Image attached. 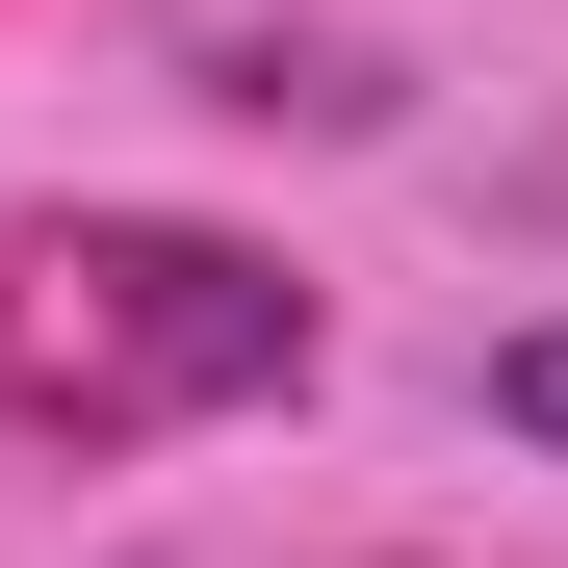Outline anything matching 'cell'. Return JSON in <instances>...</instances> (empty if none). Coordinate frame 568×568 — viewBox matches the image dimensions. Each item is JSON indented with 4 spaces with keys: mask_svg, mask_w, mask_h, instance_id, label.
<instances>
[{
    "mask_svg": "<svg viewBox=\"0 0 568 568\" xmlns=\"http://www.w3.org/2000/svg\"><path fill=\"white\" fill-rule=\"evenodd\" d=\"M0 388L52 439H181V414H258L311 388V284L258 233H181V207H78L0 258Z\"/></svg>",
    "mask_w": 568,
    "mask_h": 568,
    "instance_id": "1",
    "label": "cell"
},
{
    "mask_svg": "<svg viewBox=\"0 0 568 568\" xmlns=\"http://www.w3.org/2000/svg\"><path fill=\"white\" fill-rule=\"evenodd\" d=\"M491 439H542V465H568V311H542V336H491Z\"/></svg>",
    "mask_w": 568,
    "mask_h": 568,
    "instance_id": "2",
    "label": "cell"
},
{
    "mask_svg": "<svg viewBox=\"0 0 568 568\" xmlns=\"http://www.w3.org/2000/svg\"><path fill=\"white\" fill-rule=\"evenodd\" d=\"M517 233H568V130H542V155H517Z\"/></svg>",
    "mask_w": 568,
    "mask_h": 568,
    "instance_id": "3",
    "label": "cell"
}]
</instances>
